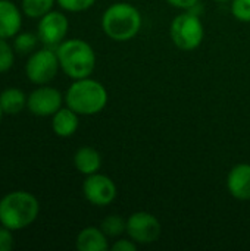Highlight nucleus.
I'll return each instance as SVG.
<instances>
[{"label": "nucleus", "mask_w": 250, "mask_h": 251, "mask_svg": "<svg viewBox=\"0 0 250 251\" xmlns=\"http://www.w3.org/2000/svg\"><path fill=\"white\" fill-rule=\"evenodd\" d=\"M68 28H69L68 18L62 12L50 10L49 13L40 18L37 35L40 41L44 44V47H50L56 50V47L62 41H65Z\"/></svg>", "instance_id": "obj_8"}, {"label": "nucleus", "mask_w": 250, "mask_h": 251, "mask_svg": "<svg viewBox=\"0 0 250 251\" xmlns=\"http://www.w3.org/2000/svg\"><path fill=\"white\" fill-rule=\"evenodd\" d=\"M63 103V96L53 87L40 85L27 97V109L35 116H53Z\"/></svg>", "instance_id": "obj_10"}, {"label": "nucleus", "mask_w": 250, "mask_h": 251, "mask_svg": "<svg viewBox=\"0 0 250 251\" xmlns=\"http://www.w3.org/2000/svg\"><path fill=\"white\" fill-rule=\"evenodd\" d=\"M27 97L19 88H6L0 93V107L4 115H18L27 107Z\"/></svg>", "instance_id": "obj_16"}, {"label": "nucleus", "mask_w": 250, "mask_h": 251, "mask_svg": "<svg viewBox=\"0 0 250 251\" xmlns=\"http://www.w3.org/2000/svg\"><path fill=\"white\" fill-rule=\"evenodd\" d=\"M83 194L88 203L97 207L109 206L116 199V185L115 182L103 174L88 175L83 184Z\"/></svg>", "instance_id": "obj_9"}, {"label": "nucleus", "mask_w": 250, "mask_h": 251, "mask_svg": "<svg viewBox=\"0 0 250 251\" xmlns=\"http://www.w3.org/2000/svg\"><path fill=\"white\" fill-rule=\"evenodd\" d=\"M228 193L236 199L246 201L250 200V165L239 163L233 166L227 175Z\"/></svg>", "instance_id": "obj_11"}, {"label": "nucleus", "mask_w": 250, "mask_h": 251, "mask_svg": "<svg viewBox=\"0 0 250 251\" xmlns=\"http://www.w3.org/2000/svg\"><path fill=\"white\" fill-rule=\"evenodd\" d=\"M141 28V15L130 3L111 4L102 15V29L113 41H130Z\"/></svg>", "instance_id": "obj_4"}, {"label": "nucleus", "mask_w": 250, "mask_h": 251, "mask_svg": "<svg viewBox=\"0 0 250 251\" xmlns=\"http://www.w3.org/2000/svg\"><path fill=\"white\" fill-rule=\"evenodd\" d=\"M60 65L55 49L44 47L35 50L27 60L25 75L35 85H46L57 75Z\"/></svg>", "instance_id": "obj_6"}, {"label": "nucleus", "mask_w": 250, "mask_h": 251, "mask_svg": "<svg viewBox=\"0 0 250 251\" xmlns=\"http://www.w3.org/2000/svg\"><path fill=\"white\" fill-rule=\"evenodd\" d=\"M75 246L80 251H106L109 249L108 235L96 226H87L77 235Z\"/></svg>", "instance_id": "obj_14"}, {"label": "nucleus", "mask_w": 250, "mask_h": 251, "mask_svg": "<svg viewBox=\"0 0 250 251\" xmlns=\"http://www.w3.org/2000/svg\"><path fill=\"white\" fill-rule=\"evenodd\" d=\"M22 26V13L10 0H0V38H13Z\"/></svg>", "instance_id": "obj_12"}, {"label": "nucleus", "mask_w": 250, "mask_h": 251, "mask_svg": "<svg viewBox=\"0 0 250 251\" xmlns=\"http://www.w3.org/2000/svg\"><path fill=\"white\" fill-rule=\"evenodd\" d=\"M161 231V222L149 212H134L127 218V235L137 244L144 246L158 241Z\"/></svg>", "instance_id": "obj_7"}, {"label": "nucleus", "mask_w": 250, "mask_h": 251, "mask_svg": "<svg viewBox=\"0 0 250 251\" xmlns=\"http://www.w3.org/2000/svg\"><path fill=\"white\" fill-rule=\"evenodd\" d=\"M100 229L108 235V238H118L127 232V219L119 215H109L102 221Z\"/></svg>", "instance_id": "obj_17"}, {"label": "nucleus", "mask_w": 250, "mask_h": 251, "mask_svg": "<svg viewBox=\"0 0 250 251\" xmlns=\"http://www.w3.org/2000/svg\"><path fill=\"white\" fill-rule=\"evenodd\" d=\"M171 6L177 7V9H181V10H192L197 3L199 0H167Z\"/></svg>", "instance_id": "obj_25"}, {"label": "nucleus", "mask_w": 250, "mask_h": 251, "mask_svg": "<svg viewBox=\"0 0 250 251\" xmlns=\"http://www.w3.org/2000/svg\"><path fill=\"white\" fill-rule=\"evenodd\" d=\"M231 13L240 22H250V0H231Z\"/></svg>", "instance_id": "obj_21"}, {"label": "nucleus", "mask_w": 250, "mask_h": 251, "mask_svg": "<svg viewBox=\"0 0 250 251\" xmlns=\"http://www.w3.org/2000/svg\"><path fill=\"white\" fill-rule=\"evenodd\" d=\"M15 63V49L6 41V38H0V74L7 72Z\"/></svg>", "instance_id": "obj_20"}, {"label": "nucleus", "mask_w": 250, "mask_h": 251, "mask_svg": "<svg viewBox=\"0 0 250 251\" xmlns=\"http://www.w3.org/2000/svg\"><path fill=\"white\" fill-rule=\"evenodd\" d=\"M13 231L0 225V251H10L13 249Z\"/></svg>", "instance_id": "obj_23"}, {"label": "nucleus", "mask_w": 250, "mask_h": 251, "mask_svg": "<svg viewBox=\"0 0 250 251\" xmlns=\"http://www.w3.org/2000/svg\"><path fill=\"white\" fill-rule=\"evenodd\" d=\"M65 101L69 109L81 116L100 113L108 104V91L105 85L90 76L74 79L69 85Z\"/></svg>", "instance_id": "obj_1"}, {"label": "nucleus", "mask_w": 250, "mask_h": 251, "mask_svg": "<svg viewBox=\"0 0 250 251\" xmlns=\"http://www.w3.org/2000/svg\"><path fill=\"white\" fill-rule=\"evenodd\" d=\"M137 243L133 241L130 237L128 238H121V240H115V243L112 244L111 250L112 251H137Z\"/></svg>", "instance_id": "obj_24"}, {"label": "nucleus", "mask_w": 250, "mask_h": 251, "mask_svg": "<svg viewBox=\"0 0 250 251\" xmlns=\"http://www.w3.org/2000/svg\"><path fill=\"white\" fill-rule=\"evenodd\" d=\"M217 1H221V3H225V1H231V0H217Z\"/></svg>", "instance_id": "obj_27"}, {"label": "nucleus", "mask_w": 250, "mask_h": 251, "mask_svg": "<svg viewBox=\"0 0 250 251\" xmlns=\"http://www.w3.org/2000/svg\"><path fill=\"white\" fill-rule=\"evenodd\" d=\"M56 3L66 12H84L90 9L96 0H56Z\"/></svg>", "instance_id": "obj_22"}, {"label": "nucleus", "mask_w": 250, "mask_h": 251, "mask_svg": "<svg viewBox=\"0 0 250 251\" xmlns=\"http://www.w3.org/2000/svg\"><path fill=\"white\" fill-rule=\"evenodd\" d=\"M169 35L175 47L183 51H192L202 44L205 28L197 15L184 10L172 19L169 25Z\"/></svg>", "instance_id": "obj_5"}, {"label": "nucleus", "mask_w": 250, "mask_h": 251, "mask_svg": "<svg viewBox=\"0 0 250 251\" xmlns=\"http://www.w3.org/2000/svg\"><path fill=\"white\" fill-rule=\"evenodd\" d=\"M38 200L28 191H12L0 200V225L10 231H21L37 219Z\"/></svg>", "instance_id": "obj_2"}, {"label": "nucleus", "mask_w": 250, "mask_h": 251, "mask_svg": "<svg viewBox=\"0 0 250 251\" xmlns=\"http://www.w3.org/2000/svg\"><path fill=\"white\" fill-rule=\"evenodd\" d=\"M3 115H4V113H3V110H1V107H0V122H1V118H3Z\"/></svg>", "instance_id": "obj_26"}, {"label": "nucleus", "mask_w": 250, "mask_h": 251, "mask_svg": "<svg viewBox=\"0 0 250 251\" xmlns=\"http://www.w3.org/2000/svg\"><path fill=\"white\" fill-rule=\"evenodd\" d=\"M78 113H75L72 109L60 107L53 116H52V129L53 132L60 138H69L72 137L80 125Z\"/></svg>", "instance_id": "obj_13"}, {"label": "nucleus", "mask_w": 250, "mask_h": 251, "mask_svg": "<svg viewBox=\"0 0 250 251\" xmlns=\"http://www.w3.org/2000/svg\"><path fill=\"white\" fill-rule=\"evenodd\" d=\"M60 69L72 79L87 78L96 68V53L93 47L81 40L71 38L56 47Z\"/></svg>", "instance_id": "obj_3"}, {"label": "nucleus", "mask_w": 250, "mask_h": 251, "mask_svg": "<svg viewBox=\"0 0 250 251\" xmlns=\"http://www.w3.org/2000/svg\"><path fill=\"white\" fill-rule=\"evenodd\" d=\"M74 166L80 174L85 176L93 175L99 172L102 166V156L93 147H88V146L80 147L74 154Z\"/></svg>", "instance_id": "obj_15"}, {"label": "nucleus", "mask_w": 250, "mask_h": 251, "mask_svg": "<svg viewBox=\"0 0 250 251\" xmlns=\"http://www.w3.org/2000/svg\"><path fill=\"white\" fill-rule=\"evenodd\" d=\"M38 41H40L38 35L32 32H18L13 37V49L21 54H28L35 50Z\"/></svg>", "instance_id": "obj_19"}, {"label": "nucleus", "mask_w": 250, "mask_h": 251, "mask_svg": "<svg viewBox=\"0 0 250 251\" xmlns=\"http://www.w3.org/2000/svg\"><path fill=\"white\" fill-rule=\"evenodd\" d=\"M56 0H22V12L28 18H41L49 13Z\"/></svg>", "instance_id": "obj_18"}]
</instances>
